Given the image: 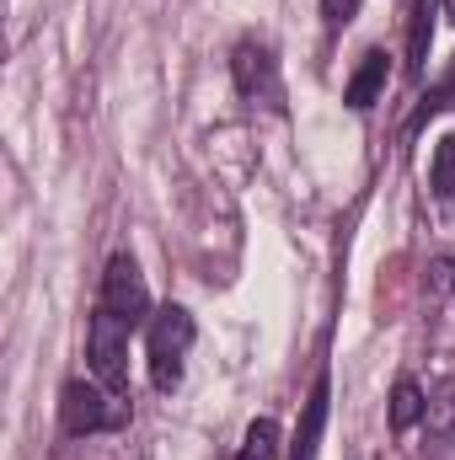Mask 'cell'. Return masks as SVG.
<instances>
[{
	"instance_id": "6da1fadb",
	"label": "cell",
	"mask_w": 455,
	"mask_h": 460,
	"mask_svg": "<svg viewBox=\"0 0 455 460\" xmlns=\"http://www.w3.org/2000/svg\"><path fill=\"white\" fill-rule=\"evenodd\" d=\"M129 423V402L108 391L103 380H65L59 391V429L86 439V434H113Z\"/></svg>"
},
{
	"instance_id": "7a4b0ae2",
	"label": "cell",
	"mask_w": 455,
	"mask_h": 460,
	"mask_svg": "<svg viewBox=\"0 0 455 460\" xmlns=\"http://www.w3.org/2000/svg\"><path fill=\"white\" fill-rule=\"evenodd\" d=\"M193 316L183 305H166L150 316V332H145V358H150V385L156 391H177L183 385V358L193 348Z\"/></svg>"
},
{
	"instance_id": "3957f363",
	"label": "cell",
	"mask_w": 455,
	"mask_h": 460,
	"mask_svg": "<svg viewBox=\"0 0 455 460\" xmlns=\"http://www.w3.org/2000/svg\"><path fill=\"white\" fill-rule=\"evenodd\" d=\"M230 81H236V92L257 108H273V113H284V81H279V59H273V49L268 43H257V38H246V43H236L230 49Z\"/></svg>"
},
{
	"instance_id": "277c9868",
	"label": "cell",
	"mask_w": 455,
	"mask_h": 460,
	"mask_svg": "<svg viewBox=\"0 0 455 460\" xmlns=\"http://www.w3.org/2000/svg\"><path fill=\"white\" fill-rule=\"evenodd\" d=\"M129 322H118L108 311H97L92 316V332H86V358H92V375L118 391V396H129Z\"/></svg>"
},
{
	"instance_id": "5b68a950",
	"label": "cell",
	"mask_w": 455,
	"mask_h": 460,
	"mask_svg": "<svg viewBox=\"0 0 455 460\" xmlns=\"http://www.w3.org/2000/svg\"><path fill=\"white\" fill-rule=\"evenodd\" d=\"M97 311H108V316L129 322V327H139V322L150 316V289H145L139 262H134L129 252H118L113 262H108V273H103V295H97Z\"/></svg>"
},
{
	"instance_id": "8992f818",
	"label": "cell",
	"mask_w": 455,
	"mask_h": 460,
	"mask_svg": "<svg viewBox=\"0 0 455 460\" xmlns=\"http://www.w3.org/2000/svg\"><path fill=\"white\" fill-rule=\"evenodd\" d=\"M327 407H333V380H327V369H322L317 385H311V396H306V412H300L290 460H317V445H322V434H327Z\"/></svg>"
},
{
	"instance_id": "52a82bcc",
	"label": "cell",
	"mask_w": 455,
	"mask_h": 460,
	"mask_svg": "<svg viewBox=\"0 0 455 460\" xmlns=\"http://www.w3.org/2000/svg\"><path fill=\"white\" fill-rule=\"evenodd\" d=\"M386 75H391V65H386V49H370V54L359 59V70L348 75V86H343V102H348L353 113H370V108H375V97L386 92Z\"/></svg>"
},
{
	"instance_id": "ba28073f",
	"label": "cell",
	"mask_w": 455,
	"mask_h": 460,
	"mask_svg": "<svg viewBox=\"0 0 455 460\" xmlns=\"http://www.w3.org/2000/svg\"><path fill=\"white\" fill-rule=\"evenodd\" d=\"M424 418H429L424 385H418V380H397V391H391V434H407V429H418Z\"/></svg>"
},
{
	"instance_id": "9c48e42d",
	"label": "cell",
	"mask_w": 455,
	"mask_h": 460,
	"mask_svg": "<svg viewBox=\"0 0 455 460\" xmlns=\"http://www.w3.org/2000/svg\"><path fill=\"white\" fill-rule=\"evenodd\" d=\"M434 11H440V0H418V5H413V32H407V70H413V75H424V65H429Z\"/></svg>"
},
{
	"instance_id": "30bf717a",
	"label": "cell",
	"mask_w": 455,
	"mask_h": 460,
	"mask_svg": "<svg viewBox=\"0 0 455 460\" xmlns=\"http://www.w3.org/2000/svg\"><path fill=\"white\" fill-rule=\"evenodd\" d=\"M236 460H279V423H273V418H257V423L246 429Z\"/></svg>"
},
{
	"instance_id": "8fae6325",
	"label": "cell",
	"mask_w": 455,
	"mask_h": 460,
	"mask_svg": "<svg viewBox=\"0 0 455 460\" xmlns=\"http://www.w3.org/2000/svg\"><path fill=\"white\" fill-rule=\"evenodd\" d=\"M429 188L434 199H455V134H445L434 145V161H429Z\"/></svg>"
},
{
	"instance_id": "7c38bea8",
	"label": "cell",
	"mask_w": 455,
	"mask_h": 460,
	"mask_svg": "<svg viewBox=\"0 0 455 460\" xmlns=\"http://www.w3.org/2000/svg\"><path fill=\"white\" fill-rule=\"evenodd\" d=\"M451 92H455V65H451V75H445V81H440V86H434V92H429L424 102H418V113H413V123H407V128L418 134V128H424L429 118H434L440 108H445V102H451Z\"/></svg>"
},
{
	"instance_id": "4fadbf2b",
	"label": "cell",
	"mask_w": 455,
	"mask_h": 460,
	"mask_svg": "<svg viewBox=\"0 0 455 460\" xmlns=\"http://www.w3.org/2000/svg\"><path fill=\"white\" fill-rule=\"evenodd\" d=\"M429 418H434V429H440V434L455 423V380L440 391V396H434V402H429Z\"/></svg>"
},
{
	"instance_id": "5bb4252c",
	"label": "cell",
	"mask_w": 455,
	"mask_h": 460,
	"mask_svg": "<svg viewBox=\"0 0 455 460\" xmlns=\"http://www.w3.org/2000/svg\"><path fill=\"white\" fill-rule=\"evenodd\" d=\"M353 16H359V0H322V22H327L333 32H338V27H348Z\"/></svg>"
},
{
	"instance_id": "9a60e30c",
	"label": "cell",
	"mask_w": 455,
	"mask_h": 460,
	"mask_svg": "<svg viewBox=\"0 0 455 460\" xmlns=\"http://www.w3.org/2000/svg\"><path fill=\"white\" fill-rule=\"evenodd\" d=\"M440 5H445V11H451V16H455V0H440Z\"/></svg>"
}]
</instances>
